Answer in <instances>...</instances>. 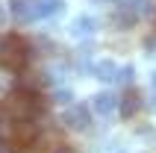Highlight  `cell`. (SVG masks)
<instances>
[{
  "label": "cell",
  "mask_w": 156,
  "mask_h": 153,
  "mask_svg": "<svg viewBox=\"0 0 156 153\" xmlns=\"http://www.w3.org/2000/svg\"><path fill=\"white\" fill-rule=\"evenodd\" d=\"M141 106H144L141 91H139V88H127V91H124V97H121V106H118V109H121L124 118L130 121V118H136V115L141 112Z\"/></svg>",
  "instance_id": "3957f363"
},
{
  "label": "cell",
  "mask_w": 156,
  "mask_h": 153,
  "mask_svg": "<svg viewBox=\"0 0 156 153\" xmlns=\"http://www.w3.org/2000/svg\"><path fill=\"white\" fill-rule=\"evenodd\" d=\"M53 100H56V103H71V91H68V88H62V91H56Z\"/></svg>",
  "instance_id": "9c48e42d"
},
{
  "label": "cell",
  "mask_w": 156,
  "mask_h": 153,
  "mask_svg": "<svg viewBox=\"0 0 156 153\" xmlns=\"http://www.w3.org/2000/svg\"><path fill=\"white\" fill-rule=\"evenodd\" d=\"M118 80L121 83H133V68H121L118 71Z\"/></svg>",
  "instance_id": "30bf717a"
},
{
  "label": "cell",
  "mask_w": 156,
  "mask_h": 153,
  "mask_svg": "<svg viewBox=\"0 0 156 153\" xmlns=\"http://www.w3.org/2000/svg\"><path fill=\"white\" fill-rule=\"evenodd\" d=\"M153 85H156V74H153Z\"/></svg>",
  "instance_id": "7c38bea8"
},
{
  "label": "cell",
  "mask_w": 156,
  "mask_h": 153,
  "mask_svg": "<svg viewBox=\"0 0 156 153\" xmlns=\"http://www.w3.org/2000/svg\"><path fill=\"white\" fill-rule=\"evenodd\" d=\"M91 30H94V21H91V18L83 15V18H77V21H74V33H77V35H88Z\"/></svg>",
  "instance_id": "ba28073f"
},
{
  "label": "cell",
  "mask_w": 156,
  "mask_h": 153,
  "mask_svg": "<svg viewBox=\"0 0 156 153\" xmlns=\"http://www.w3.org/2000/svg\"><path fill=\"white\" fill-rule=\"evenodd\" d=\"M153 153H156V150H153Z\"/></svg>",
  "instance_id": "4fadbf2b"
},
{
  "label": "cell",
  "mask_w": 156,
  "mask_h": 153,
  "mask_svg": "<svg viewBox=\"0 0 156 153\" xmlns=\"http://www.w3.org/2000/svg\"><path fill=\"white\" fill-rule=\"evenodd\" d=\"M59 153H77V150H74V147H68V144H65V147H62Z\"/></svg>",
  "instance_id": "8fae6325"
},
{
  "label": "cell",
  "mask_w": 156,
  "mask_h": 153,
  "mask_svg": "<svg viewBox=\"0 0 156 153\" xmlns=\"http://www.w3.org/2000/svg\"><path fill=\"white\" fill-rule=\"evenodd\" d=\"M91 106H94L97 115H112V112L121 106V97H115V94H109V91H100V94H94Z\"/></svg>",
  "instance_id": "277c9868"
},
{
  "label": "cell",
  "mask_w": 156,
  "mask_h": 153,
  "mask_svg": "<svg viewBox=\"0 0 156 153\" xmlns=\"http://www.w3.org/2000/svg\"><path fill=\"white\" fill-rule=\"evenodd\" d=\"M30 56H33V50H30V44H27L24 35L6 33L3 38H0V65H3L6 71H12V74L27 71Z\"/></svg>",
  "instance_id": "6da1fadb"
},
{
  "label": "cell",
  "mask_w": 156,
  "mask_h": 153,
  "mask_svg": "<svg viewBox=\"0 0 156 153\" xmlns=\"http://www.w3.org/2000/svg\"><path fill=\"white\" fill-rule=\"evenodd\" d=\"M62 124L68 130H77V133H83V130L91 127V112H88V106H83V103H71L68 109L62 112Z\"/></svg>",
  "instance_id": "7a4b0ae2"
},
{
  "label": "cell",
  "mask_w": 156,
  "mask_h": 153,
  "mask_svg": "<svg viewBox=\"0 0 156 153\" xmlns=\"http://www.w3.org/2000/svg\"><path fill=\"white\" fill-rule=\"evenodd\" d=\"M94 76H100V80H115L118 76V68H115V62H97L94 65Z\"/></svg>",
  "instance_id": "52a82bcc"
},
{
  "label": "cell",
  "mask_w": 156,
  "mask_h": 153,
  "mask_svg": "<svg viewBox=\"0 0 156 153\" xmlns=\"http://www.w3.org/2000/svg\"><path fill=\"white\" fill-rule=\"evenodd\" d=\"M56 12H62L59 0H35V18H50Z\"/></svg>",
  "instance_id": "8992f818"
},
{
  "label": "cell",
  "mask_w": 156,
  "mask_h": 153,
  "mask_svg": "<svg viewBox=\"0 0 156 153\" xmlns=\"http://www.w3.org/2000/svg\"><path fill=\"white\" fill-rule=\"evenodd\" d=\"M9 12L18 21H33L35 18V0H9Z\"/></svg>",
  "instance_id": "5b68a950"
}]
</instances>
